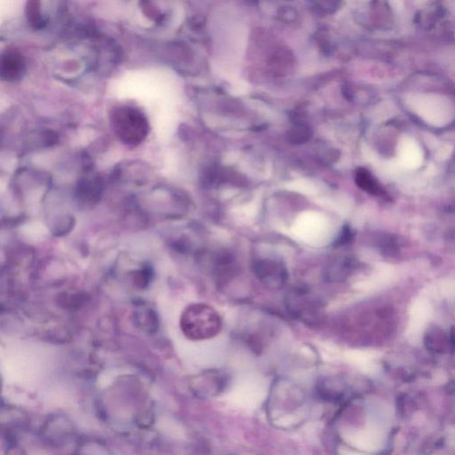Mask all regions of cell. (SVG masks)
Masks as SVG:
<instances>
[{"label":"cell","instance_id":"7","mask_svg":"<svg viewBox=\"0 0 455 455\" xmlns=\"http://www.w3.org/2000/svg\"><path fill=\"white\" fill-rule=\"evenodd\" d=\"M402 157L404 162L415 166L420 162V153L418 147L413 142L406 141L402 148Z\"/></svg>","mask_w":455,"mask_h":455},{"label":"cell","instance_id":"3","mask_svg":"<svg viewBox=\"0 0 455 455\" xmlns=\"http://www.w3.org/2000/svg\"><path fill=\"white\" fill-rule=\"evenodd\" d=\"M252 269L256 278L269 289H281L289 277L285 265L280 260L274 258L255 259L253 262Z\"/></svg>","mask_w":455,"mask_h":455},{"label":"cell","instance_id":"1","mask_svg":"<svg viewBox=\"0 0 455 455\" xmlns=\"http://www.w3.org/2000/svg\"><path fill=\"white\" fill-rule=\"evenodd\" d=\"M222 321L217 310L207 304H193L181 315V328L188 339L207 340L220 333Z\"/></svg>","mask_w":455,"mask_h":455},{"label":"cell","instance_id":"6","mask_svg":"<svg viewBox=\"0 0 455 455\" xmlns=\"http://www.w3.org/2000/svg\"><path fill=\"white\" fill-rule=\"evenodd\" d=\"M27 17L30 25L35 29L42 28L44 20L41 13L40 4L37 1H30L26 6Z\"/></svg>","mask_w":455,"mask_h":455},{"label":"cell","instance_id":"4","mask_svg":"<svg viewBox=\"0 0 455 455\" xmlns=\"http://www.w3.org/2000/svg\"><path fill=\"white\" fill-rule=\"evenodd\" d=\"M25 61L16 50L6 51L1 59V78L6 81H15L23 77Z\"/></svg>","mask_w":455,"mask_h":455},{"label":"cell","instance_id":"2","mask_svg":"<svg viewBox=\"0 0 455 455\" xmlns=\"http://www.w3.org/2000/svg\"><path fill=\"white\" fill-rule=\"evenodd\" d=\"M111 119L116 135L126 145H138L148 135V119L138 109L121 106L113 109Z\"/></svg>","mask_w":455,"mask_h":455},{"label":"cell","instance_id":"5","mask_svg":"<svg viewBox=\"0 0 455 455\" xmlns=\"http://www.w3.org/2000/svg\"><path fill=\"white\" fill-rule=\"evenodd\" d=\"M305 292L294 293L292 299L289 301L291 310L293 311L296 316L303 317L304 320H310L314 317H317L320 313L318 306L316 302L309 297H305Z\"/></svg>","mask_w":455,"mask_h":455}]
</instances>
